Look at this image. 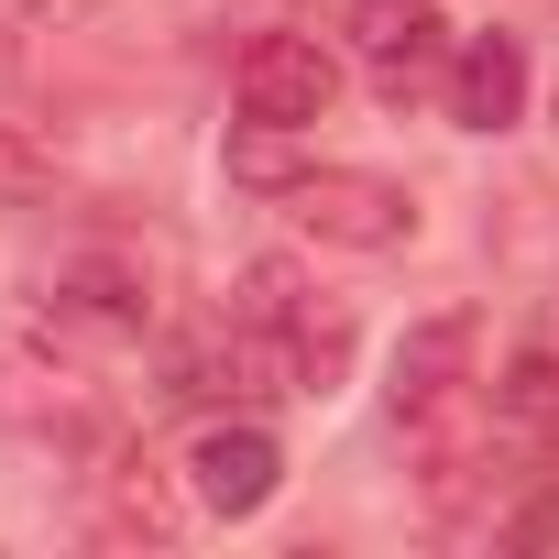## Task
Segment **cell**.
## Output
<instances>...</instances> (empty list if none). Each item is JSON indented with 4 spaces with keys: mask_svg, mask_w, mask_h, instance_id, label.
Wrapping results in <instances>:
<instances>
[{
    "mask_svg": "<svg viewBox=\"0 0 559 559\" xmlns=\"http://www.w3.org/2000/svg\"><path fill=\"white\" fill-rule=\"evenodd\" d=\"M515 110H526V45L515 34H472L450 56V121L461 132H504Z\"/></svg>",
    "mask_w": 559,
    "mask_h": 559,
    "instance_id": "obj_8",
    "label": "cell"
},
{
    "mask_svg": "<svg viewBox=\"0 0 559 559\" xmlns=\"http://www.w3.org/2000/svg\"><path fill=\"white\" fill-rule=\"evenodd\" d=\"M461 384H472V319L450 308V319H417V330L395 341L384 406H395V428H428V417H450V406H461Z\"/></svg>",
    "mask_w": 559,
    "mask_h": 559,
    "instance_id": "obj_6",
    "label": "cell"
},
{
    "mask_svg": "<svg viewBox=\"0 0 559 559\" xmlns=\"http://www.w3.org/2000/svg\"><path fill=\"white\" fill-rule=\"evenodd\" d=\"M45 308H56V319H88V330H143V319H154L143 274H132L121 252H78V263H56V274H45Z\"/></svg>",
    "mask_w": 559,
    "mask_h": 559,
    "instance_id": "obj_9",
    "label": "cell"
},
{
    "mask_svg": "<svg viewBox=\"0 0 559 559\" xmlns=\"http://www.w3.org/2000/svg\"><path fill=\"white\" fill-rule=\"evenodd\" d=\"M187 493H198L209 515H263L274 493H286V450H274V428H252V417H241V428H230V417L198 428V439H187Z\"/></svg>",
    "mask_w": 559,
    "mask_h": 559,
    "instance_id": "obj_5",
    "label": "cell"
},
{
    "mask_svg": "<svg viewBox=\"0 0 559 559\" xmlns=\"http://www.w3.org/2000/svg\"><path fill=\"white\" fill-rule=\"evenodd\" d=\"M286 219H297L308 241H341V252H395V241L417 230V198H406L395 176L319 165V176H297V187H286Z\"/></svg>",
    "mask_w": 559,
    "mask_h": 559,
    "instance_id": "obj_2",
    "label": "cell"
},
{
    "mask_svg": "<svg viewBox=\"0 0 559 559\" xmlns=\"http://www.w3.org/2000/svg\"><path fill=\"white\" fill-rule=\"evenodd\" d=\"M230 99H241V121L308 132V121H330V99H341V67H330L308 34H252V45H241V67H230Z\"/></svg>",
    "mask_w": 559,
    "mask_h": 559,
    "instance_id": "obj_4",
    "label": "cell"
},
{
    "mask_svg": "<svg viewBox=\"0 0 559 559\" xmlns=\"http://www.w3.org/2000/svg\"><path fill=\"white\" fill-rule=\"evenodd\" d=\"M493 450L504 461H559V341H526L493 384Z\"/></svg>",
    "mask_w": 559,
    "mask_h": 559,
    "instance_id": "obj_7",
    "label": "cell"
},
{
    "mask_svg": "<svg viewBox=\"0 0 559 559\" xmlns=\"http://www.w3.org/2000/svg\"><path fill=\"white\" fill-rule=\"evenodd\" d=\"M219 341L241 362V395H330L352 362V308H330L286 252H263V263H241Z\"/></svg>",
    "mask_w": 559,
    "mask_h": 559,
    "instance_id": "obj_1",
    "label": "cell"
},
{
    "mask_svg": "<svg viewBox=\"0 0 559 559\" xmlns=\"http://www.w3.org/2000/svg\"><path fill=\"white\" fill-rule=\"evenodd\" d=\"M341 34H352V56L373 67V88L395 110L450 67V12L439 0H341Z\"/></svg>",
    "mask_w": 559,
    "mask_h": 559,
    "instance_id": "obj_3",
    "label": "cell"
}]
</instances>
